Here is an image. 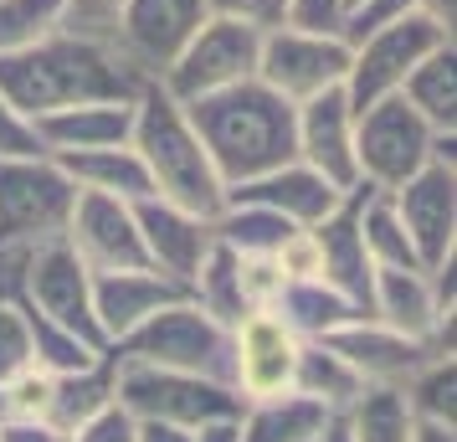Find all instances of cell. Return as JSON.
<instances>
[{"instance_id":"6da1fadb","label":"cell","mask_w":457,"mask_h":442,"mask_svg":"<svg viewBox=\"0 0 457 442\" xmlns=\"http://www.w3.org/2000/svg\"><path fill=\"white\" fill-rule=\"evenodd\" d=\"M145 83L149 78H139L113 42H93V37H78L62 26L42 42L0 57V93L21 119H42V113L72 104H98V98L134 104Z\"/></svg>"},{"instance_id":"7a4b0ae2","label":"cell","mask_w":457,"mask_h":442,"mask_svg":"<svg viewBox=\"0 0 457 442\" xmlns=\"http://www.w3.org/2000/svg\"><path fill=\"white\" fill-rule=\"evenodd\" d=\"M190 129L201 134L211 165L227 186H242L252 175L272 165L298 160V124H293V104L278 98L268 83L242 78L231 88H216L206 98L186 104Z\"/></svg>"},{"instance_id":"3957f363","label":"cell","mask_w":457,"mask_h":442,"mask_svg":"<svg viewBox=\"0 0 457 442\" xmlns=\"http://www.w3.org/2000/svg\"><path fill=\"white\" fill-rule=\"evenodd\" d=\"M129 145L139 149V160H145V170H149V186H154L160 201L186 206V211H195V216H206V221L227 206V180L216 175L206 145H201V134L190 129L186 104L170 98L160 83L139 88Z\"/></svg>"},{"instance_id":"277c9868","label":"cell","mask_w":457,"mask_h":442,"mask_svg":"<svg viewBox=\"0 0 457 442\" xmlns=\"http://www.w3.org/2000/svg\"><path fill=\"white\" fill-rule=\"evenodd\" d=\"M108 350L119 360H149V365H170V371H190V376L231 386V329L216 324L190 294L154 309L145 324H134Z\"/></svg>"},{"instance_id":"5b68a950","label":"cell","mask_w":457,"mask_h":442,"mask_svg":"<svg viewBox=\"0 0 457 442\" xmlns=\"http://www.w3.org/2000/svg\"><path fill=\"white\" fill-rule=\"evenodd\" d=\"M113 401L134 421H175V427L242 417V406H247L227 380H206L190 376V371H170V365H149V360H119V355H113Z\"/></svg>"},{"instance_id":"8992f818","label":"cell","mask_w":457,"mask_h":442,"mask_svg":"<svg viewBox=\"0 0 457 442\" xmlns=\"http://www.w3.org/2000/svg\"><path fill=\"white\" fill-rule=\"evenodd\" d=\"M78 186L52 154H5L0 160V242L37 247L67 232Z\"/></svg>"},{"instance_id":"52a82bcc","label":"cell","mask_w":457,"mask_h":442,"mask_svg":"<svg viewBox=\"0 0 457 442\" xmlns=\"http://www.w3.org/2000/svg\"><path fill=\"white\" fill-rule=\"evenodd\" d=\"M436 134L401 93H386L354 113V165L375 190H395L436 154Z\"/></svg>"},{"instance_id":"ba28073f","label":"cell","mask_w":457,"mask_h":442,"mask_svg":"<svg viewBox=\"0 0 457 442\" xmlns=\"http://www.w3.org/2000/svg\"><path fill=\"white\" fill-rule=\"evenodd\" d=\"M391 201L406 237H411L421 273H432L447 257H457V134L436 139V154L411 180H401L391 190Z\"/></svg>"},{"instance_id":"9c48e42d","label":"cell","mask_w":457,"mask_h":442,"mask_svg":"<svg viewBox=\"0 0 457 442\" xmlns=\"http://www.w3.org/2000/svg\"><path fill=\"white\" fill-rule=\"evenodd\" d=\"M257 46H262L257 26L211 11L206 21L195 26V37L175 52V63L160 72V88H165L170 98L190 104V98H206L216 88L257 78Z\"/></svg>"},{"instance_id":"30bf717a","label":"cell","mask_w":457,"mask_h":442,"mask_svg":"<svg viewBox=\"0 0 457 442\" xmlns=\"http://www.w3.org/2000/svg\"><path fill=\"white\" fill-rule=\"evenodd\" d=\"M350 72V42L339 31H309V26H272L257 46V83H268L278 98L303 104L324 88H339Z\"/></svg>"},{"instance_id":"8fae6325","label":"cell","mask_w":457,"mask_h":442,"mask_svg":"<svg viewBox=\"0 0 457 442\" xmlns=\"http://www.w3.org/2000/svg\"><path fill=\"white\" fill-rule=\"evenodd\" d=\"M21 304H31L37 314H46L52 324H62L72 335H83L87 345L108 350L104 329L93 319V273H87L83 257L67 247V237H52V242L31 247L21 278Z\"/></svg>"},{"instance_id":"7c38bea8","label":"cell","mask_w":457,"mask_h":442,"mask_svg":"<svg viewBox=\"0 0 457 442\" xmlns=\"http://www.w3.org/2000/svg\"><path fill=\"white\" fill-rule=\"evenodd\" d=\"M442 42H457V37L436 31L421 11H411V16H401V21H391V26H380L370 37H360V42L350 46V72H345V93H350L354 113L365 104H375V98H386V93H401L406 72Z\"/></svg>"},{"instance_id":"4fadbf2b","label":"cell","mask_w":457,"mask_h":442,"mask_svg":"<svg viewBox=\"0 0 457 442\" xmlns=\"http://www.w3.org/2000/svg\"><path fill=\"white\" fill-rule=\"evenodd\" d=\"M211 16L206 0H124L113 46L139 78L160 83V72L175 63V52L195 37V26Z\"/></svg>"},{"instance_id":"5bb4252c","label":"cell","mask_w":457,"mask_h":442,"mask_svg":"<svg viewBox=\"0 0 457 442\" xmlns=\"http://www.w3.org/2000/svg\"><path fill=\"white\" fill-rule=\"evenodd\" d=\"M298 345L278 309H252L231 324V391L242 401H268L293 391V365H298Z\"/></svg>"},{"instance_id":"9a60e30c","label":"cell","mask_w":457,"mask_h":442,"mask_svg":"<svg viewBox=\"0 0 457 442\" xmlns=\"http://www.w3.org/2000/svg\"><path fill=\"white\" fill-rule=\"evenodd\" d=\"M62 237H67V247L87 263V273L149 268V263H145V242H139V221H134V206L119 201V196L78 190Z\"/></svg>"},{"instance_id":"2e32d148","label":"cell","mask_w":457,"mask_h":442,"mask_svg":"<svg viewBox=\"0 0 457 442\" xmlns=\"http://www.w3.org/2000/svg\"><path fill=\"white\" fill-rule=\"evenodd\" d=\"M293 124H298V160L319 170L329 186L354 190L360 186V165H354V104L345 83L324 88L303 104H293Z\"/></svg>"},{"instance_id":"e0dca14e","label":"cell","mask_w":457,"mask_h":442,"mask_svg":"<svg viewBox=\"0 0 457 442\" xmlns=\"http://www.w3.org/2000/svg\"><path fill=\"white\" fill-rule=\"evenodd\" d=\"M134 221H139L145 263L160 278L180 283V288L190 294V278H195V268L206 263L211 242H216L211 221L206 216H195V211H186V206H170V201H160V196L134 201Z\"/></svg>"},{"instance_id":"ac0fdd59","label":"cell","mask_w":457,"mask_h":442,"mask_svg":"<svg viewBox=\"0 0 457 442\" xmlns=\"http://www.w3.org/2000/svg\"><path fill=\"white\" fill-rule=\"evenodd\" d=\"M329 345L360 371L365 386H395V391H401L432 355H442L436 345L401 335V329L380 324V319H350V324H339L329 335Z\"/></svg>"},{"instance_id":"d6986e66","label":"cell","mask_w":457,"mask_h":442,"mask_svg":"<svg viewBox=\"0 0 457 442\" xmlns=\"http://www.w3.org/2000/svg\"><path fill=\"white\" fill-rule=\"evenodd\" d=\"M350 190L329 186L319 170H309L303 160H288V165H272L262 175H252L242 186H227V201H252V206H268L278 211L283 221L293 227H319L329 211H339Z\"/></svg>"},{"instance_id":"ffe728a7","label":"cell","mask_w":457,"mask_h":442,"mask_svg":"<svg viewBox=\"0 0 457 442\" xmlns=\"http://www.w3.org/2000/svg\"><path fill=\"white\" fill-rule=\"evenodd\" d=\"M370 319H380V324H391L411 339H427L442 355H453V314L436 309L432 278L421 268H375Z\"/></svg>"},{"instance_id":"44dd1931","label":"cell","mask_w":457,"mask_h":442,"mask_svg":"<svg viewBox=\"0 0 457 442\" xmlns=\"http://www.w3.org/2000/svg\"><path fill=\"white\" fill-rule=\"evenodd\" d=\"M175 298H186L180 283L160 278L154 268H113V273H93V319L104 339H124L134 324H145L154 309H165Z\"/></svg>"},{"instance_id":"7402d4cb","label":"cell","mask_w":457,"mask_h":442,"mask_svg":"<svg viewBox=\"0 0 457 442\" xmlns=\"http://www.w3.org/2000/svg\"><path fill=\"white\" fill-rule=\"evenodd\" d=\"M319 278L339 288V294L350 298L360 314L370 319V294H375V263L365 253V242H360V227H354V190L339 201V211H329L319 227Z\"/></svg>"},{"instance_id":"603a6c76","label":"cell","mask_w":457,"mask_h":442,"mask_svg":"<svg viewBox=\"0 0 457 442\" xmlns=\"http://www.w3.org/2000/svg\"><path fill=\"white\" fill-rule=\"evenodd\" d=\"M37 139L46 154H72V149H108V145H129L134 134V104L124 98H98V104H72L57 113L31 119Z\"/></svg>"},{"instance_id":"cb8c5ba5","label":"cell","mask_w":457,"mask_h":442,"mask_svg":"<svg viewBox=\"0 0 457 442\" xmlns=\"http://www.w3.org/2000/svg\"><path fill=\"white\" fill-rule=\"evenodd\" d=\"M67 170V180L78 190H98V196H119V201H145L154 196L149 170L134 145H108V149H72V154H52Z\"/></svg>"},{"instance_id":"d4e9b609","label":"cell","mask_w":457,"mask_h":442,"mask_svg":"<svg viewBox=\"0 0 457 442\" xmlns=\"http://www.w3.org/2000/svg\"><path fill=\"white\" fill-rule=\"evenodd\" d=\"M324 427H329V412L313 396H298V391H283V396H268V401H247L242 417H237L242 442H319Z\"/></svg>"},{"instance_id":"484cf974","label":"cell","mask_w":457,"mask_h":442,"mask_svg":"<svg viewBox=\"0 0 457 442\" xmlns=\"http://www.w3.org/2000/svg\"><path fill=\"white\" fill-rule=\"evenodd\" d=\"M293 391L313 396L329 417H339V412L354 406V396L365 391V380H360V371L334 350L329 339H303L298 345V365H293Z\"/></svg>"},{"instance_id":"4316f807","label":"cell","mask_w":457,"mask_h":442,"mask_svg":"<svg viewBox=\"0 0 457 442\" xmlns=\"http://www.w3.org/2000/svg\"><path fill=\"white\" fill-rule=\"evenodd\" d=\"M272 309H278V319H283L298 339H329L339 324L365 319L350 298L339 294V288H329L324 278H288Z\"/></svg>"},{"instance_id":"83f0119b","label":"cell","mask_w":457,"mask_h":442,"mask_svg":"<svg viewBox=\"0 0 457 442\" xmlns=\"http://www.w3.org/2000/svg\"><path fill=\"white\" fill-rule=\"evenodd\" d=\"M401 98H406L436 134H457V42L432 46V52L406 72Z\"/></svg>"},{"instance_id":"f1b7e54d","label":"cell","mask_w":457,"mask_h":442,"mask_svg":"<svg viewBox=\"0 0 457 442\" xmlns=\"http://www.w3.org/2000/svg\"><path fill=\"white\" fill-rule=\"evenodd\" d=\"M354 227H360V242L370 253L375 268H421L411 253V237L395 216L391 190H375V186H354Z\"/></svg>"},{"instance_id":"f546056e","label":"cell","mask_w":457,"mask_h":442,"mask_svg":"<svg viewBox=\"0 0 457 442\" xmlns=\"http://www.w3.org/2000/svg\"><path fill=\"white\" fill-rule=\"evenodd\" d=\"M350 427V442H411L416 417L395 386H365L350 412H339Z\"/></svg>"},{"instance_id":"4dcf8cb0","label":"cell","mask_w":457,"mask_h":442,"mask_svg":"<svg viewBox=\"0 0 457 442\" xmlns=\"http://www.w3.org/2000/svg\"><path fill=\"white\" fill-rule=\"evenodd\" d=\"M211 232H216V242H227L231 253H268L272 257L288 242L293 221H283L268 206H252V201H227L211 216Z\"/></svg>"},{"instance_id":"1f68e13d","label":"cell","mask_w":457,"mask_h":442,"mask_svg":"<svg viewBox=\"0 0 457 442\" xmlns=\"http://www.w3.org/2000/svg\"><path fill=\"white\" fill-rule=\"evenodd\" d=\"M108 401H113V355L104 350L98 365H87V371H78V376H57L46 421L62 427V432H72V427H83L93 412H104Z\"/></svg>"},{"instance_id":"d6a6232c","label":"cell","mask_w":457,"mask_h":442,"mask_svg":"<svg viewBox=\"0 0 457 442\" xmlns=\"http://www.w3.org/2000/svg\"><path fill=\"white\" fill-rule=\"evenodd\" d=\"M190 298H195L216 324H227V329L242 314H252L247 298H242V283H237V253H231L227 242H211L206 263H201L195 278H190Z\"/></svg>"},{"instance_id":"836d02e7","label":"cell","mask_w":457,"mask_h":442,"mask_svg":"<svg viewBox=\"0 0 457 442\" xmlns=\"http://www.w3.org/2000/svg\"><path fill=\"white\" fill-rule=\"evenodd\" d=\"M26 324H31V360L42 365L46 376H78L87 365H98L104 350L98 345H87L83 335H72L62 324H52L46 314H37L31 304H26Z\"/></svg>"},{"instance_id":"e575fe53","label":"cell","mask_w":457,"mask_h":442,"mask_svg":"<svg viewBox=\"0 0 457 442\" xmlns=\"http://www.w3.org/2000/svg\"><path fill=\"white\" fill-rule=\"evenodd\" d=\"M401 396L411 406L416 421H436V427H457V360L453 355H432L416 371Z\"/></svg>"},{"instance_id":"d590c367","label":"cell","mask_w":457,"mask_h":442,"mask_svg":"<svg viewBox=\"0 0 457 442\" xmlns=\"http://www.w3.org/2000/svg\"><path fill=\"white\" fill-rule=\"evenodd\" d=\"M62 26V0H0V57L42 42Z\"/></svg>"},{"instance_id":"8d00e7d4","label":"cell","mask_w":457,"mask_h":442,"mask_svg":"<svg viewBox=\"0 0 457 442\" xmlns=\"http://www.w3.org/2000/svg\"><path fill=\"white\" fill-rule=\"evenodd\" d=\"M31 360V324H26V304L21 298H0V386L16 380Z\"/></svg>"},{"instance_id":"74e56055","label":"cell","mask_w":457,"mask_h":442,"mask_svg":"<svg viewBox=\"0 0 457 442\" xmlns=\"http://www.w3.org/2000/svg\"><path fill=\"white\" fill-rule=\"evenodd\" d=\"M237 283H242L247 309H272L288 278H283V268H278V257H268V253H237Z\"/></svg>"},{"instance_id":"f35d334b","label":"cell","mask_w":457,"mask_h":442,"mask_svg":"<svg viewBox=\"0 0 457 442\" xmlns=\"http://www.w3.org/2000/svg\"><path fill=\"white\" fill-rule=\"evenodd\" d=\"M52 386H57V376H46L42 365H26L16 380H5V412L21 417V421L46 417V412H52Z\"/></svg>"},{"instance_id":"ab89813d","label":"cell","mask_w":457,"mask_h":442,"mask_svg":"<svg viewBox=\"0 0 457 442\" xmlns=\"http://www.w3.org/2000/svg\"><path fill=\"white\" fill-rule=\"evenodd\" d=\"M411 11H416V0H350L345 16H339V37L354 46L360 37H370V31H380V26L411 16Z\"/></svg>"},{"instance_id":"60d3db41","label":"cell","mask_w":457,"mask_h":442,"mask_svg":"<svg viewBox=\"0 0 457 442\" xmlns=\"http://www.w3.org/2000/svg\"><path fill=\"white\" fill-rule=\"evenodd\" d=\"M124 0H62V31L93 37V42H113Z\"/></svg>"},{"instance_id":"b9f144b4","label":"cell","mask_w":457,"mask_h":442,"mask_svg":"<svg viewBox=\"0 0 457 442\" xmlns=\"http://www.w3.org/2000/svg\"><path fill=\"white\" fill-rule=\"evenodd\" d=\"M134 432H139V421L129 417L119 401H108L104 412H93V417H87L83 427H72L67 438L72 442H134Z\"/></svg>"},{"instance_id":"7bdbcfd3","label":"cell","mask_w":457,"mask_h":442,"mask_svg":"<svg viewBox=\"0 0 457 442\" xmlns=\"http://www.w3.org/2000/svg\"><path fill=\"white\" fill-rule=\"evenodd\" d=\"M272 257H278L283 278H319V237H313V227H293L288 242Z\"/></svg>"},{"instance_id":"ee69618b","label":"cell","mask_w":457,"mask_h":442,"mask_svg":"<svg viewBox=\"0 0 457 442\" xmlns=\"http://www.w3.org/2000/svg\"><path fill=\"white\" fill-rule=\"evenodd\" d=\"M206 5L216 16H237L257 31H272V26L288 21V0H206Z\"/></svg>"},{"instance_id":"f6af8a7d","label":"cell","mask_w":457,"mask_h":442,"mask_svg":"<svg viewBox=\"0 0 457 442\" xmlns=\"http://www.w3.org/2000/svg\"><path fill=\"white\" fill-rule=\"evenodd\" d=\"M5 154H46L42 139H37V129L31 119H21L16 108L5 104V93H0V160Z\"/></svg>"},{"instance_id":"bcb514c9","label":"cell","mask_w":457,"mask_h":442,"mask_svg":"<svg viewBox=\"0 0 457 442\" xmlns=\"http://www.w3.org/2000/svg\"><path fill=\"white\" fill-rule=\"evenodd\" d=\"M345 0H288V26H309V31H339Z\"/></svg>"},{"instance_id":"7dc6e473","label":"cell","mask_w":457,"mask_h":442,"mask_svg":"<svg viewBox=\"0 0 457 442\" xmlns=\"http://www.w3.org/2000/svg\"><path fill=\"white\" fill-rule=\"evenodd\" d=\"M0 442H72V438L62 427H52L46 417H37V421L11 417V421H0Z\"/></svg>"},{"instance_id":"c3c4849f","label":"cell","mask_w":457,"mask_h":442,"mask_svg":"<svg viewBox=\"0 0 457 442\" xmlns=\"http://www.w3.org/2000/svg\"><path fill=\"white\" fill-rule=\"evenodd\" d=\"M134 442H195V427H175V421H139Z\"/></svg>"},{"instance_id":"681fc988","label":"cell","mask_w":457,"mask_h":442,"mask_svg":"<svg viewBox=\"0 0 457 442\" xmlns=\"http://www.w3.org/2000/svg\"><path fill=\"white\" fill-rule=\"evenodd\" d=\"M416 11H421V16L436 26V31L457 37V0H416Z\"/></svg>"},{"instance_id":"f907efd6","label":"cell","mask_w":457,"mask_h":442,"mask_svg":"<svg viewBox=\"0 0 457 442\" xmlns=\"http://www.w3.org/2000/svg\"><path fill=\"white\" fill-rule=\"evenodd\" d=\"M195 442H242V432H237V417L201 421V427H195Z\"/></svg>"},{"instance_id":"816d5d0a","label":"cell","mask_w":457,"mask_h":442,"mask_svg":"<svg viewBox=\"0 0 457 442\" xmlns=\"http://www.w3.org/2000/svg\"><path fill=\"white\" fill-rule=\"evenodd\" d=\"M411 442H457V427H436V421H416Z\"/></svg>"},{"instance_id":"f5cc1de1","label":"cell","mask_w":457,"mask_h":442,"mask_svg":"<svg viewBox=\"0 0 457 442\" xmlns=\"http://www.w3.org/2000/svg\"><path fill=\"white\" fill-rule=\"evenodd\" d=\"M319 442H350V427H345V417H329V427L319 432Z\"/></svg>"},{"instance_id":"db71d44e","label":"cell","mask_w":457,"mask_h":442,"mask_svg":"<svg viewBox=\"0 0 457 442\" xmlns=\"http://www.w3.org/2000/svg\"><path fill=\"white\" fill-rule=\"evenodd\" d=\"M11 417V412H5V386H0V421Z\"/></svg>"},{"instance_id":"11a10c76","label":"cell","mask_w":457,"mask_h":442,"mask_svg":"<svg viewBox=\"0 0 457 442\" xmlns=\"http://www.w3.org/2000/svg\"><path fill=\"white\" fill-rule=\"evenodd\" d=\"M345 5H350V0H345Z\"/></svg>"}]
</instances>
